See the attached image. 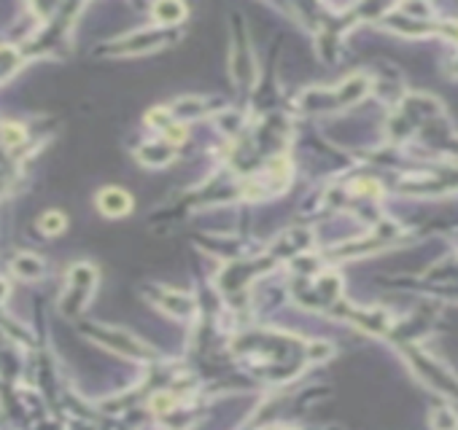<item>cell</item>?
Segmentation results:
<instances>
[{
	"label": "cell",
	"mask_w": 458,
	"mask_h": 430,
	"mask_svg": "<svg viewBox=\"0 0 458 430\" xmlns=\"http://www.w3.org/2000/svg\"><path fill=\"white\" fill-rule=\"evenodd\" d=\"M92 336H97L106 347H113V350H119L124 355H138V358H148L151 355V350L146 344L127 336L122 331H92Z\"/></svg>",
	"instance_id": "1"
},
{
	"label": "cell",
	"mask_w": 458,
	"mask_h": 430,
	"mask_svg": "<svg viewBox=\"0 0 458 430\" xmlns=\"http://www.w3.org/2000/svg\"><path fill=\"white\" fill-rule=\"evenodd\" d=\"M92 285H95V269L92 266H76L71 275V282H68V293H65V301H73L71 307H68V312H76L84 301V296H87L89 291H92Z\"/></svg>",
	"instance_id": "2"
},
{
	"label": "cell",
	"mask_w": 458,
	"mask_h": 430,
	"mask_svg": "<svg viewBox=\"0 0 458 430\" xmlns=\"http://www.w3.org/2000/svg\"><path fill=\"white\" fill-rule=\"evenodd\" d=\"M97 207L111 218H122L132 210V196L124 189H103L97 196Z\"/></svg>",
	"instance_id": "3"
},
{
	"label": "cell",
	"mask_w": 458,
	"mask_h": 430,
	"mask_svg": "<svg viewBox=\"0 0 458 430\" xmlns=\"http://www.w3.org/2000/svg\"><path fill=\"white\" fill-rule=\"evenodd\" d=\"M151 14L162 24H173V22H181V19L186 17V6H181V3H157L151 8Z\"/></svg>",
	"instance_id": "4"
},
{
	"label": "cell",
	"mask_w": 458,
	"mask_h": 430,
	"mask_svg": "<svg viewBox=\"0 0 458 430\" xmlns=\"http://www.w3.org/2000/svg\"><path fill=\"white\" fill-rule=\"evenodd\" d=\"M14 272L22 277H41L43 275V264L38 261V256H17Z\"/></svg>",
	"instance_id": "5"
},
{
	"label": "cell",
	"mask_w": 458,
	"mask_h": 430,
	"mask_svg": "<svg viewBox=\"0 0 458 430\" xmlns=\"http://www.w3.org/2000/svg\"><path fill=\"white\" fill-rule=\"evenodd\" d=\"M65 226H68L65 215H62V213H57V210H52V213H43V215H41V221H38V229H41L43 234H60Z\"/></svg>",
	"instance_id": "6"
},
{
	"label": "cell",
	"mask_w": 458,
	"mask_h": 430,
	"mask_svg": "<svg viewBox=\"0 0 458 430\" xmlns=\"http://www.w3.org/2000/svg\"><path fill=\"white\" fill-rule=\"evenodd\" d=\"M25 138H27V132H25L19 124H3V127H0V140H3L8 148H17L19 143H25Z\"/></svg>",
	"instance_id": "7"
},
{
	"label": "cell",
	"mask_w": 458,
	"mask_h": 430,
	"mask_svg": "<svg viewBox=\"0 0 458 430\" xmlns=\"http://www.w3.org/2000/svg\"><path fill=\"white\" fill-rule=\"evenodd\" d=\"M431 425H434V430H458V417L450 409H434Z\"/></svg>",
	"instance_id": "8"
},
{
	"label": "cell",
	"mask_w": 458,
	"mask_h": 430,
	"mask_svg": "<svg viewBox=\"0 0 458 430\" xmlns=\"http://www.w3.org/2000/svg\"><path fill=\"white\" fill-rule=\"evenodd\" d=\"M151 406H154L157 412H170V409H173V398L167 396V393H159V396L151 398Z\"/></svg>",
	"instance_id": "9"
}]
</instances>
